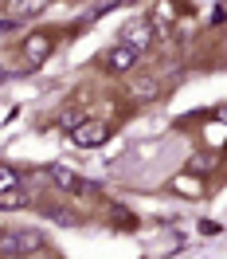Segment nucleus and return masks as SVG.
I'll list each match as a JSON object with an SVG mask.
<instances>
[{"mask_svg":"<svg viewBox=\"0 0 227 259\" xmlns=\"http://www.w3.org/2000/svg\"><path fill=\"white\" fill-rule=\"evenodd\" d=\"M51 243L39 236V232H28V228H16V232H4L0 236V255L8 259H24V255H39L47 251Z\"/></svg>","mask_w":227,"mask_h":259,"instance_id":"f257e3e1","label":"nucleus"},{"mask_svg":"<svg viewBox=\"0 0 227 259\" xmlns=\"http://www.w3.org/2000/svg\"><path fill=\"white\" fill-rule=\"evenodd\" d=\"M98 67L106 71V75H137V67H141V51H133L130 44H110V48L98 55Z\"/></svg>","mask_w":227,"mask_h":259,"instance_id":"f03ea898","label":"nucleus"},{"mask_svg":"<svg viewBox=\"0 0 227 259\" xmlns=\"http://www.w3.org/2000/svg\"><path fill=\"white\" fill-rule=\"evenodd\" d=\"M55 55V35L51 32H28L20 39V59L28 67H43Z\"/></svg>","mask_w":227,"mask_h":259,"instance_id":"7ed1b4c3","label":"nucleus"},{"mask_svg":"<svg viewBox=\"0 0 227 259\" xmlns=\"http://www.w3.org/2000/svg\"><path fill=\"white\" fill-rule=\"evenodd\" d=\"M110 134H114V126L106 118H79V126H71V142L82 149H94L102 142H110Z\"/></svg>","mask_w":227,"mask_h":259,"instance_id":"20e7f679","label":"nucleus"},{"mask_svg":"<svg viewBox=\"0 0 227 259\" xmlns=\"http://www.w3.org/2000/svg\"><path fill=\"white\" fill-rule=\"evenodd\" d=\"M118 39H122V44H130L133 51H141V55H145V51L157 44V24H153V20H130V24L118 32Z\"/></svg>","mask_w":227,"mask_h":259,"instance_id":"39448f33","label":"nucleus"},{"mask_svg":"<svg viewBox=\"0 0 227 259\" xmlns=\"http://www.w3.org/2000/svg\"><path fill=\"white\" fill-rule=\"evenodd\" d=\"M24 204V173L12 165H0V208Z\"/></svg>","mask_w":227,"mask_h":259,"instance_id":"423d86ee","label":"nucleus"},{"mask_svg":"<svg viewBox=\"0 0 227 259\" xmlns=\"http://www.w3.org/2000/svg\"><path fill=\"white\" fill-rule=\"evenodd\" d=\"M168 189L180 200H200V196H208V177L196 173V169H184V173H177V177L168 181Z\"/></svg>","mask_w":227,"mask_h":259,"instance_id":"0eeeda50","label":"nucleus"},{"mask_svg":"<svg viewBox=\"0 0 227 259\" xmlns=\"http://www.w3.org/2000/svg\"><path fill=\"white\" fill-rule=\"evenodd\" d=\"M47 177L55 181V189H59V193H71V196H82V193H86V181H82L79 173L63 169V165H51V169H47Z\"/></svg>","mask_w":227,"mask_h":259,"instance_id":"6e6552de","label":"nucleus"},{"mask_svg":"<svg viewBox=\"0 0 227 259\" xmlns=\"http://www.w3.org/2000/svg\"><path fill=\"white\" fill-rule=\"evenodd\" d=\"M8 4H12V12H16V16H39L51 0H8Z\"/></svg>","mask_w":227,"mask_h":259,"instance_id":"1a4fd4ad","label":"nucleus"},{"mask_svg":"<svg viewBox=\"0 0 227 259\" xmlns=\"http://www.w3.org/2000/svg\"><path fill=\"white\" fill-rule=\"evenodd\" d=\"M133 102H153V98H157V82L153 79H133Z\"/></svg>","mask_w":227,"mask_h":259,"instance_id":"9d476101","label":"nucleus"},{"mask_svg":"<svg viewBox=\"0 0 227 259\" xmlns=\"http://www.w3.org/2000/svg\"><path fill=\"white\" fill-rule=\"evenodd\" d=\"M215 161H219V153H196L192 161H188V169H196V173H204V177H208L211 169H215Z\"/></svg>","mask_w":227,"mask_h":259,"instance_id":"9b49d317","label":"nucleus"},{"mask_svg":"<svg viewBox=\"0 0 227 259\" xmlns=\"http://www.w3.org/2000/svg\"><path fill=\"white\" fill-rule=\"evenodd\" d=\"M219 161H223V165H227V146H223V149H219Z\"/></svg>","mask_w":227,"mask_h":259,"instance_id":"f8f14e48","label":"nucleus"}]
</instances>
